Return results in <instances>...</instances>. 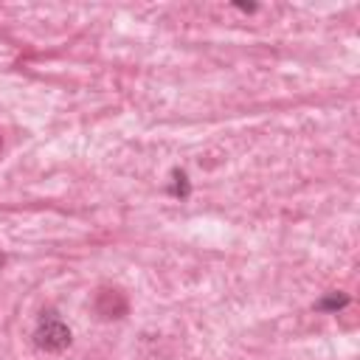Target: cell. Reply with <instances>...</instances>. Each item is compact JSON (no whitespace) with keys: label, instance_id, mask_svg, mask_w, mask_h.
<instances>
[{"label":"cell","instance_id":"cell-6","mask_svg":"<svg viewBox=\"0 0 360 360\" xmlns=\"http://www.w3.org/2000/svg\"><path fill=\"white\" fill-rule=\"evenodd\" d=\"M0 149H3V138H0Z\"/></svg>","mask_w":360,"mask_h":360},{"label":"cell","instance_id":"cell-1","mask_svg":"<svg viewBox=\"0 0 360 360\" xmlns=\"http://www.w3.org/2000/svg\"><path fill=\"white\" fill-rule=\"evenodd\" d=\"M34 343L42 352H62L70 346V329L53 309H48V312H42V318L34 329Z\"/></svg>","mask_w":360,"mask_h":360},{"label":"cell","instance_id":"cell-5","mask_svg":"<svg viewBox=\"0 0 360 360\" xmlns=\"http://www.w3.org/2000/svg\"><path fill=\"white\" fill-rule=\"evenodd\" d=\"M3 262H6V259H3V253H0V264H3Z\"/></svg>","mask_w":360,"mask_h":360},{"label":"cell","instance_id":"cell-3","mask_svg":"<svg viewBox=\"0 0 360 360\" xmlns=\"http://www.w3.org/2000/svg\"><path fill=\"white\" fill-rule=\"evenodd\" d=\"M349 304V295L346 292H329V295H323L315 307L321 309V312H338V309H343Z\"/></svg>","mask_w":360,"mask_h":360},{"label":"cell","instance_id":"cell-4","mask_svg":"<svg viewBox=\"0 0 360 360\" xmlns=\"http://www.w3.org/2000/svg\"><path fill=\"white\" fill-rule=\"evenodd\" d=\"M172 180H174L172 194H174V197H188V180H186V174H183V172H174Z\"/></svg>","mask_w":360,"mask_h":360},{"label":"cell","instance_id":"cell-2","mask_svg":"<svg viewBox=\"0 0 360 360\" xmlns=\"http://www.w3.org/2000/svg\"><path fill=\"white\" fill-rule=\"evenodd\" d=\"M93 307H96V312H98L101 318L112 321V318H124V315H127V309H129V301H127V295H124L121 290H112V287H101V290L96 292V301H93Z\"/></svg>","mask_w":360,"mask_h":360}]
</instances>
